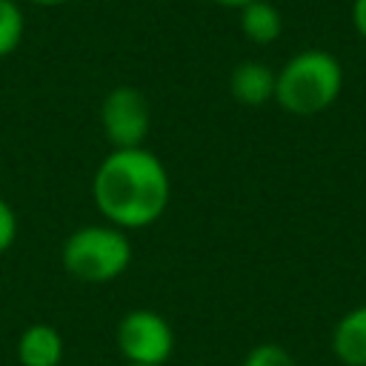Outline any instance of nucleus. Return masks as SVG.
I'll list each match as a JSON object with an SVG mask.
<instances>
[{
	"label": "nucleus",
	"instance_id": "obj_9",
	"mask_svg": "<svg viewBox=\"0 0 366 366\" xmlns=\"http://www.w3.org/2000/svg\"><path fill=\"white\" fill-rule=\"evenodd\" d=\"M240 34L254 46H272L283 34V14L269 0H252L237 11Z\"/></svg>",
	"mask_w": 366,
	"mask_h": 366
},
{
	"label": "nucleus",
	"instance_id": "obj_13",
	"mask_svg": "<svg viewBox=\"0 0 366 366\" xmlns=\"http://www.w3.org/2000/svg\"><path fill=\"white\" fill-rule=\"evenodd\" d=\"M352 26L360 34V40L366 43V0H355L352 3Z\"/></svg>",
	"mask_w": 366,
	"mask_h": 366
},
{
	"label": "nucleus",
	"instance_id": "obj_1",
	"mask_svg": "<svg viewBox=\"0 0 366 366\" xmlns=\"http://www.w3.org/2000/svg\"><path fill=\"white\" fill-rule=\"evenodd\" d=\"M92 200L106 223L123 232L149 229L169 209V169L146 146L109 149L92 174Z\"/></svg>",
	"mask_w": 366,
	"mask_h": 366
},
{
	"label": "nucleus",
	"instance_id": "obj_10",
	"mask_svg": "<svg viewBox=\"0 0 366 366\" xmlns=\"http://www.w3.org/2000/svg\"><path fill=\"white\" fill-rule=\"evenodd\" d=\"M26 34V14L17 0H0V60L14 54Z\"/></svg>",
	"mask_w": 366,
	"mask_h": 366
},
{
	"label": "nucleus",
	"instance_id": "obj_6",
	"mask_svg": "<svg viewBox=\"0 0 366 366\" xmlns=\"http://www.w3.org/2000/svg\"><path fill=\"white\" fill-rule=\"evenodd\" d=\"M274 80H277V71L272 66L260 60H243L229 74V94L240 106L257 109L274 100Z\"/></svg>",
	"mask_w": 366,
	"mask_h": 366
},
{
	"label": "nucleus",
	"instance_id": "obj_7",
	"mask_svg": "<svg viewBox=\"0 0 366 366\" xmlns=\"http://www.w3.org/2000/svg\"><path fill=\"white\" fill-rule=\"evenodd\" d=\"M14 355L20 366H60L66 357V340L54 326L31 323L17 335Z\"/></svg>",
	"mask_w": 366,
	"mask_h": 366
},
{
	"label": "nucleus",
	"instance_id": "obj_5",
	"mask_svg": "<svg viewBox=\"0 0 366 366\" xmlns=\"http://www.w3.org/2000/svg\"><path fill=\"white\" fill-rule=\"evenodd\" d=\"M100 129L112 149L146 146L152 129V109L140 89L114 86L100 103Z\"/></svg>",
	"mask_w": 366,
	"mask_h": 366
},
{
	"label": "nucleus",
	"instance_id": "obj_15",
	"mask_svg": "<svg viewBox=\"0 0 366 366\" xmlns=\"http://www.w3.org/2000/svg\"><path fill=\"white\" fill-rule=\"evenodd\" d=\"M37 6H60V3H69V0H31Z\"/></svg>",
	"mask_w": 366,
	"mask_h": 366
},
{
	"label": "nucleus",
	"instance_id": "obj_4",
	"mask_svg": "<svg viewBox=\"0 0 366 366\" xmlns=\"http://www.w3.org/2000/svg\"><path fill=\"white\" fill-rule=\"evenodd\" d=\"M114 343L123 363L166 366L174 355V329L154 309H129L117 320Z\"/></svg>",
	"mask_w": 366,
	"mask_h": 366
},
{
	"label": "nucleus",
	"instance_id": "obj_16",
	"mask_svg": "<svg viewBox=\"0 0 366 366\" xmlns=\"http://www.w3.org/2000/svg\"><path fill=\"white\" fill-rule=\"evenodd\" d=\"M123 366H137V363H123Z\"/></svg>",
	"mask_w": 366,
	"mask_h": 366
},
{
	"label": "nucleus",
	"instance_id": "obj_14",
	"mask_svg": "<svg viewBox=\"0 0 366 366\" xmlns=\"http://www.w3.org/2000/svg\"><path fill=\"white\" fill-rule=\"evenodd\" d=\"M209 3L223 6V9H234V11H240V9H243V6H249L252 0H209Z\"/></svg>",
	"mask_w": 366,
	"mask_h": 366
},
{
	"label": "nucleus",
	"instance_id": "obj_11",
	"mask_svg": "<svg viewBox=\"0 0 366 366\" xmlns=\"http://www.w3.org/2000/svg\"><path fill=\"white\" fill-rule=\"evenodd\" d=\"M240 366H297V360L286 346L266 340V343L252 346Z\"/></svg>",
	"mask_w": 366,
	"mask_h": 366
},
{
	"label": "nucleus",
	"instance_id": "obj_8",
	"mask_svg": "<svg viewBox=\"0 0 366 366\" xmlns=\"http://www.w3.org/2000/svg\"><path fill=\"white\" fill-rule=\"evenodd\" d=\"M329 346L340 366H366V303L335 320Z\"/></svg>",
	"mask_w": 366,
	"mask_h": 366
},
{
	"label": "nucleus",
	"instance_id": "obj_2",
	"mask_svg": "<svg viewBox=\"0 0 366 366\" xmlns=\"http://www.w3.org/2000/svg\"><path fill=\"white\" fill-rule=\"evenodd\" d=\"M343 92V66L326 49L295 51L274 80V103L295 117H315Z\"/></svg>",
	"mask_w": 366,
	"mask_h": 366
},
{
	"label": "nucleus",
	"instance_id": "obj_12",
	"mask_svg": "<svg viewBox=\"0 0 366 366\" xmlns=\"http://www.w3.org/2000/svg\"><path fill=\"white\" fill-rule=\"evenodd\" d=\"M17 232H20L17 212H14V206H11L6 197H0V254H6V252L14 246Z\"/></svg>",
	"mask_w": 366,
	"mask_h": 366
},
{
	"label": "nucleus",
	"instance_id": "obj_3",
	"mask_svg": "<svg viewBox=\"0 0 366 366\" xmlns=\"http://www.w3.org/2000/svg\"><path fill=\"white\" fill-rule=\"evenodd\" d=\"M134 249L129 232L112 223H86L66 234L60 243V266L80 283H112L132 266Z\"/></svg>",
	"mask_w": 366,
	"mask_h": 366
}]
</instances>
